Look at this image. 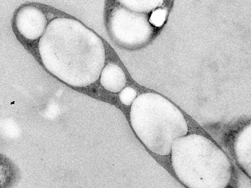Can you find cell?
I'll return each instance as SVG.
<instances>
[{
	"label": "cell",
	"instance_id": "1",
	"mask_svg": "<svg viewBox=\"0 0 251 188\" xmlns=\"http://www.w3.org/2000/svg\"><path fill=\"white\" fill-rule=\"evenodd\" d=\"M52 24L51 72L74 87L93 84L100 78L105 64L101 40L72 19H58Z\"/></svg>",
	"mask_w": 251,
	"mask_h": 188
},
{
	"label": "cell",
	"instance_id": "2",
	"mask_svg": "<svg viewBox=\"0 0 251 188\" xmlns=\"http://www.w3.org/2000/svg\"><path fill=\"white\" fill-rule=\"evenodd\" d=\"M130 121L136 135L148 149L161 156L170 155L176 139L187 135L183 115L158 94H142L133 102Z\"/></svg>",
	"mask_w": 251,
	"mask_h": 188
},
{
	"label": "cell",
	"instance_id": "3",
	"mask_svg": "<svg viewBox=\"0 0 251 188\" xmlns=\"http://www.w3.org/2000/svg\"><path fill=\"white\" fill-rule=\"evenodd\" d=\"M124 19L120 10H116L111 18L112 32L120 41L125 44H142L150 36L151 27L145 17L125 11Z\"/></svg>",
	"mask_w": 251,
	"mask_h": 188
},
{
	"label": "cell",
	"instance_id": "4",
	"mask_svg": "<svg viewBox=\"0 0 251 188\" xmlns=\"http://www.w3.org/2000/svg\"><path fill=\"white\" fill-rule=\"evenodd\" d=\"M47 21L41 11L33 7L22 8L16 16V25L25 38L38 39L44 32Z\"/></svg>",
	"mask_w": 251,
	"mask_h": 188
},
{
	"label": "cell",
	"instance_id": "5",
	"mask_svg": "<svg viewBox=\"0 0 251 188\" xmlns=\"http://www.w3.org/2000/svg\"><path fill=\"white\" fill-rule=\"evenodd\" d=\"M100 82L102 86L107 91L118 93L125 87L126 78L124 70L118 65L108 64L102 70Z\"/></svg>",
	"mask_w": 251,
	"mask_h": 188
},
{
	"label": "cell",
	"instance_id": "6",
	"mask_svg": "<svg viewBox=\"0 0 251 188\" xmlns=\"http://www.w3.org/2000/svg\"><path fill=\"white\" fill-rule=\"evenodd\" d=\"M128 9L138 13H147L161 6L163 1H119Z\"/></svg>",
	"mask_w": 251,
	"mask_h": 188
},
{
	"label": "cell",
	"instance_id": "7",
	"mask_svg": "<svg viewBox=\"0 0 251 188\" xmlns=\"http://www.w3.org/2000/svg\"><path fill=\"white\" fill-rule=\"evenodd\" d=\"M167 13V10L165 8H158L151 14L150 22L156 27H161L164 24Z\"/></svg>",
	"mask_w": 251,
	"mask_h": 188
},
{
	"label": "cell",
	"instance_id": "8",
	"mask_svg": "<svg viewBox=\"0 0 251 188\" xmlns=\"http://www.w3.org/2000/svg\"><path fill=\"white\" fill-rule=\"evenodd\" d=\"M137 92L133 88L126 87L121 91L119 94V98L123 104L130 105L136 98Z\"/></svg>",
	"mask_w": 251,
	"mask_h": 188
}]
</instances>
